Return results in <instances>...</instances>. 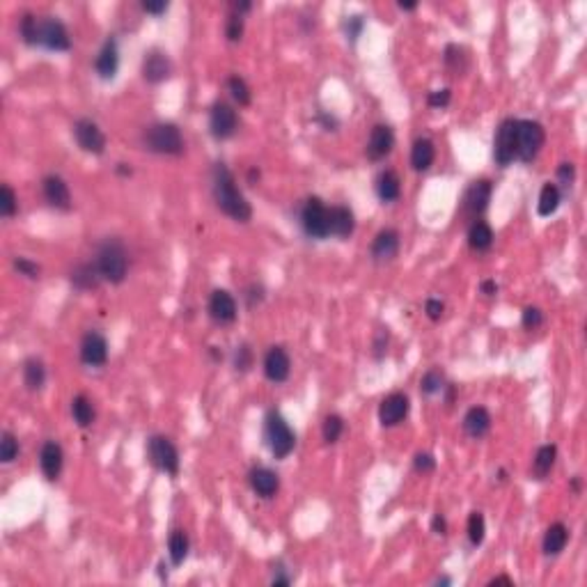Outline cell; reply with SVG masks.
<instances>
[{"instance_id": "4316f807", "label": "cell", "mask_w": 587, "mask_h": 587, "mask_svg": "<svg viewBox=\"0 0 587 587\" xmlns=\"http://www.w3.org/2000/svg\"><path fill=\"white\" fill-rule=\"evenodd\" d=\"M71 285L79 289V291H88V289H96L101 280V274L96 264H79L74 271H71Z\"/></svg>"}, {"instance_id": "f6af8a7d", "label": "cell", "mask_w": 587, "mask_h": 587, "mask_svg": "<svg viewBox=\"0 0 587 587\" xmlns=\"http://www.w3.org/2000/svg\"><path fill=\"white\" fill-rule=\"evenodd\" d=\"M413 466H416V471L418 473H433L436 471V459L429 454V452H418L416 454V459H413Z\"/></svg>"}, {"instance_id": "db71d44e", "label": "cell", "mask_w": 587, "mask_h": 587, "mask_svg": "<svg viewBox=\"0 0 587 587\" xmlns=\"http://www.w3.org/2000/svg\"><path fill=\"white\" fill-rule=\"evenodd\" d=\"M361 30H363V19L361 16H351L349 21H346V35H349L351 39H356L358 35H361Z\"/></svg>"}, {"instance_id": "b9f144b4", "label": "cell", "mask_w": 587, "mask_h": 587, "mask_svg": "<svg viewBox=\"0 0 587 587\" xmlns=\"http://www.w3.org/2000/svg\"><path fill=\"white\" fill-rule=\"evenodd\" d=\"M445 386H443V374L438 372V369H429V372L422 376V381H420V390H422V395H436L441 393Z\"/></svg>"}, {"instance_id": "8d00e7d4", "label": "cell", "mask_w": 587, "mask_h": 587, "mask_svg": "<svg viewBox=\"0 0 587 587\" xmlns=\"http://www.w3.org/2000/svg\"><path fill=\"white\" fill-rule=\"evenodd\" d=\"M484 535H486V523H484V516L480 512H473L468 516V539L473 546H480L484 541Z\"/></svg>"}, {"instance_id": "7c38bea8", "label": "cell", "mask_w": 587, "mask_h": 587, "mask_svg": "<svg viewBox=\"0 0 587 587\" xmlns=\"http://www.w3.org/2000/svg\"><path fill=\"white\" fill-rule=\"evenodd\" d=\"M488 200H491V181L488 179L473 181L471 189L463 195V214L473 221L480 219V216L486 211Z\"/></svg>"}, {"instance_id": "6f0895ef", "label": "cell", "mask_w": 587, "mask_h": 587, "mask_svg": "<svg viewBox=\"0 0 587 587\" xmlns=\"http://www.w3.org/2000/svg\"><path fill=\"white\" fill-rule=\"evenodd\" d=\"M482 294H484V296H496V294H498V285H496L493 280H484L482 282Z\"/></svg>"}, {"instance_id": "e0dca14e", "label": "cell", "mask_w": 587, "mask_h": 587, "mask_svg": "<svg viewBox=\"0 0 587 587\" xmlns=\"http://www.w3.org/2000/svg\"><path fill=\"white\" fill-rule=\"evenodd\" d=\"M170 60L168 56L163 51L154 49V51H149L145 53V58H143V79L147 83H161V81H166L168 76H170Z\"/></svg>"}, {"instance_id": "83f0119b", "label": "cell", "mask_w": 587, "mask_h": 587, "mask_svg": "<svg viewBox=\"0 0 587 587\" xmlns=\"http://www.w3.org/2000/svg\"><path fill=\"white\" fill-rule=\"evenodd\" d=\"M569 541V530L564 523H553L543 535V553L546 556H560Z\"/></svg>"}, {"instance_id": "603a6c76", "label": "cell", "mask_w": 587, "mask_h": 587, "mask_svg": "<svg viewBox=\"0 0 587 587\" xmlns=\"http://www.w3.org/2000/svg\"><path fill=\"white\" fill-rule=\"evenodd\" d=\"M117 67H119L117 44H115V39H106V44L101 46L99 56H96V60H94V69H96V74H99V79L111 81L113 76L117 74Z\"/></svg>"}, {"instance_id": "60d3db41", "label": "cell", "mask_w": 587, "mask_h": 587, "mask_svg": "<svg viewBox=\"0 0 587 587\" xmlns=\"http://www.w3.org/2000/svg\"><path fill=\"white\" fill-rule=\"evenodd\" d=\"M16 193L12 191V186H7V184H3L0 186V214L5 216V219H12V216L16 214Z\"/></svg>"}, {"instance_id": "4fadbf2b", "label": "cell", "mask_w": 587, "mask_h": 587, "mask_svg": "<svg viewBox=\"0 0 587 587\" xmlns=\"http://www.w3.org/2000/svg\"><path fill=\"white\" fill-rule=\"evenodd\" d=\"M408 408H411L408 397L404 393H393L378 406V420H381L383 427H397L399 422H404V418L408 416Z\"/></svg>"}, {"instance_id": "ba28073f", "label": "cell", "mask_w": 587, "mask_h": 587, "mask_svg": "<svg viewBox=\"0 0 587 587\" xmlns=\"http://www.w3.org/2000/svg\"><path fill=\"white\" fill-rule=\"evenodd\" d=\"M147 454H149V461L154 463L159 471L168 473V475L179 473V452L170 438L151 436L147 443Z\"/></svg>"}, {"instance_id": "f546056e", "label": "cell", "mask_w": 587, "mask_h": 587, "mask_svg": "<svg viewBox=\"0 0 587 587\" xmlns=\"http://www.w3.org/2000/svg\"><path fill=\"white\" fill-rule=\"evenodd\" d=\"M493 244V230L484 221H475L468 230V246L477 253H484Z\"/></svg>"}, {"instance_id": "30bf717a", "label": "cell", "mask_w": 587, "mask_h": 587, "mask_svg": "<svg viewBox=\"0 0 587 587\" xmlns=\"http://www.w3.org/2000/svg\"><path fill=\"white\" fill-rule=\"evenodd\" d=\"M236 111L225 101H219L211 106V113H209V129H211V136L219 138V140H227L236 134Z\"/></svg>"}, {"instance_id": "3957f363", "label": "cell", "mask_w": 587, "mask_h": 587, "mask_svg": "<svg viewBox=\"0 0 587 587\" xmlns=\"http://www.w3.org/2000/svg\"><path fill=\"white\" fill-rule=\"evenodd\" d=\"M143 143L149 151L154 154H166V156H179L184 154V138L181 131L170 122H159L145 129Z\"/></svg>"}, {"instance_id": "44dd1931", "label": "cell", "mask_w": 587, "mask_h": 587, "mask_svg": "<svg viewBox=\"0 0 587 587\" xmlns=\"http://www.w3.org/2000/svg\"><path fill=\"white\" fill-rule=\"evenodd\" d=\"M62 463H64V452L56 441H46L44 448L39 452V466L44 471L46 480H58L62 473Z\"/></svg>"}, {"instance_id": "d590c367", "label": "cell", "mask_w": 587, "mask_h": 587, "mask_svg": "<svg viewBox=\"0 0 587 587\" xmlns=\"http://www.w3.org/2000/svg\"><path fill=\"white\" fill-rule=\"evenodd\" d=\"M37 26H39V16L30 14V12H26L24 19H21V24H19L21 37H24V41L30 46H35V41H37Z\"/></svg>"}, {"instance_id": "6da1fadb", "label": "cell", "mask_w": 587, "mask_h": 587, "mask_svg": "<svg viewBox=\"0 0 587 587\" xmlns=\"http://www.w3.org/2000/svg\"><path fill=\"white\" fill-rule=\"evenodd\" d=\"M214 200L219 204V209L227 214L236 223H248L253 209H250V202L244 198V193L236 189V181L232 177V172L227 170L223 163L214 168Z\"/></svg>"}, {"instance_id": "f5cc1de1", "label": "cell", "mask_w": 587, "mask_h": 587, "mask_svg": "<svg viewBox=\"0 0 587 587\" xmlns=\"http://www.w3.org/2000/svg\"><path fill=\"white\" fill-rule=\"evenodd\" d=\"M143 9H145V12H149V14H156L159 16V14H163L168 9V3H166V0H145Z\"/></svg>"}, {"instance_id": "8fae6325", "label": "cell", "mask_w": 587, "mask_h": 587, "mask_svg": "<svg viewBox=\"0 0 587 587\" xmlns=\"http://www.w3.org/2000/svg\"><path fill=\"white\" fill-rule=\"evenodd\" d=\"M74 136L79 147L88 154H104L106 151V136L92 119H79L74 124Z\"/></svg>"}, {"instance_id": "11a10c76", "label": "cell", "mask_w": 587, "mask_h": 587, "mask_svg": "<svg viewBox=\"0 0 587 587\" xmlns=\"http://www.w3.org/2000/svg\"><path fill=\"white\" fill-rule=\"evenodd\" d=\"M431 530L436 532V535H445V532H448V521H445V516H441V514L433 516V521H431Z\"/></svg>"}, {"instance_id": "5b68a950", "label": "cell", "mask_w": 587, "mask_h": 587, "mask_svg": "<svg viewBox=\"0 0 587 587\" xmlns=\"http://www.w3.org/2000/svg\"><path fill=\"white\" fill-rule=\"evenodd\" d=\"M543 140H546V134H543V126L539 122H535V119H518L516 122V159H521L523 163L535 161L543 147Z\"/></svg>"}, {"instance_id": "e575fe53", "label": "cell", "mask_w": 587, "mask_h": 587, "mask_svg": "<svg viewBox=\"0 0 587 587\" xmlns=\"http://www.w3.org/2000/svg\"><path fill=\"white\" fill-rule=\"evenodd\" d=\"M189 535L184 530H175L168 539V551H170V560L172 564H181L189 556Z\"/></svg>"}, {"instance_id": "4dcf8cb0", "label": "cell", "mask_w": 587, "mask_h": 587, "mask_svg": "<svg viewBox=\"0 0 587 587\" xmlns=\"http://www.w3.org/2000/svg\"><path fill=\"white\" fill-rule=\"evenodd\" d=\"M556 459H558L556 445H541V448L537 450V454H535V466H532V473H535L537 480H543V477L553 471Z\"/></svg>"}, {"instance_id": "d6986e66", "label": "cell", "mask_w": 587, "mask_h": 587, "mask_svg": "<svg viewBox=\"0 0 587 587\" xmlns=\"http://www.w3.org/2000/svg\"><path fill=\"white\" fill-rule=\"evenodd\" d=\"M399 253V232L393 227H386L376 236L372 244V259L374 262H390Z\"/></svg>"}, {"instance_id": "c3c4849f", "label": "cell", "mask_w": 587, "mask_h": 587, "mask_svg": "<svg viewBox=\"0 0 587 587\" xmlns=\"http://www.w3.org/2000/svg\"><path fill=\"white\" fill-rule=\"evenodd\" d=\"M521 321H523L526 328H537V326H541V321H543V314H541L539 308L530 306V308L523 310V317H521Z\"/></svg>"}, {"instance_id": "9f6ffc18", "label": "cell", "mask_w": 587, "mask_h": 587, "mask_svg": "<svg viewBox=\"0 0 587 587\" xmlns=\"http://www.w3.org/2000/svg\"><path fill=\"white\" fill-rule=\"evenodd\" d=\"M386 346H388V333H378V338L374 342V356L381 358L383 351H386Z\"/></svg>"}, {"instance_id": "ee69618b", "label": "cell", "mask_w": 587, "mask_h": 587, "mask_svg": "<svg viewBox=\"0 0 587 587\" xmlns=\"http://www.w3.org/2000/svg\"><path fill=\"white\" fill-rule=\"evenodd\" d=\"M445 64H448L452 71H463V67H466L463 51L459 46H448L445 49Z\"/></svg>"}, {"instance_id": "681fc988", "label": "cell", "mask_w": 587, "mask_h": 587, "mask_svg": "<svg viewBox=\"0 0 587 587\" xmlns=\"http://www.w3.org/2000/svg\"><path fill=\"white\" fill-rule=\"evenodd\" d=\"M450 99H452V92L448 88H443V90H433L427 101H429L431 108H445L450 104Z\"/></svg>"}, {"instance_id": "9c48e42d", "label": "cell", "mask_w": 587, "mask_h": 587, "mask_svg": "<svg viewBox=\"0 0 587 587\" xmlns=\"http://www.w3.org/2000/svg\"><path fill=\"white\" fill-rule=\"evenodd\" d=\"M516 122L518 119H505L498 126L496 143H493V159L498 166H509L516 159Z\"/></svg>"}, {"instance_id": "7bdbcfd3", "label": "cell", "mask_w": 587, "mask_h": 587, "mask_svg": "<svg viewBox=\"0 0 587 587\" xmlns=\"http://www.w3.org/2000/svg\"><path fill=\"white\" fill-rule=\"evenodd\" d=\"M225 35L230 41H239L244 37V16L241 14H230L227 19V26H225Z\"/></svg>"}, {"instance_id": "836d02e7", "label": "cell", "mask_w": 587, "mask_h": 587, "mask_svg": "<svg viewBox=\"0 0 587 587\" xmlns=\"http://www.w3.org/2000/svg\"><path fill=\"white\" fill-rule=\"evenodd\" d=\"M24 381L30 390H39L46 381V369L44 363L37 361V358H28L24 365Z\"/></svg>"}, {"instance_id": "cb8c5ba5", "label": "cell", "mask_w": 587, "mask_h": 587, "mask_svg": "<svg viewBox=\"0 0 587 587\" xmlns=\"http://www.w3.org/2000/svg\"><path fill=\"white\" fill-rule=\"evenodd\" d=\"M353 211L349 206H331L328 209V232L333 236L346 239L353 234Z\"/></svg>"}, {"instance_id": "d6a6232c", "label": "cell", "mask_w": 587, "mask_h": 587, "mask_svg": "<svg viewBox=\"0 0 587 587\" xmlns=\"http://www.w3.org/2000/svg\"><path fill=\"white\" fill-rule=\"evenodd\" d=\"M560 206V189L556 184H543V189L539 193V204H537V211L539 216H551L556 214Z\"/></svg>"}, {"instance_id": "7402d4cb", "label": "cell", "mask_w": 587, "mask_h": 587, "mask_svg": "<svg viewBox=\"0 0 587 587\" xmlns=\"http://www.w3.org/2000/svg\"><path fill=\"white\" fill-rule=\"evenodd\" d=\"M250 486H253V491L259 496V498H274L280 488V480L278 475L271 471V468H264V466H259V468H253L250 471Z\"/></svg>"}, {"instance_id": "484cf974", "label": "cell", "mask_w": 587, "mask_h": 587, "mask_svg": "<svg viewBox=\"0 0 587 587\" xmlns=\"http://www.w3.org/2000/svg\"><path fill=\"white\" fill-rule=\"evenodd\" d=\"M433 159H436V147L429 138H418L411 147V166L413 170L425 172L431 168Z\"/></svg>"}, {"instance_id": "7a4b0ae2", "label": "cell", "mask_w": 587, "mask_h": 587, "mask_svg": "<svg viewBox=\"0 0 587 587\" xmlns=\"http://www.w3.org/2000/svg\"><path fill=\"white\" fill-rule=\"evenodd\" d=\"M96 269H99L101 278L111 282V285L124 282L129 271V257L124 246L119 244L117 239H108L99 248V253H96Z\"/></svg>"}, {"instance_id": "2e32d148", "label": "cell", "mask_w": 587, "mask_h": 587, "mask_svg": "<svg viewBox=\"0 0 587 587\" xmlns=\"http://www.w3.org/2000/svg\"><path fill=\"white\" fill-rule=\"evenodd\" d=\"M81 361L90 367H101L108 361V342L101 333L90 331L81 344Z\"/></svg>"}, {"instance_id": "94428289", "label": "cell", "mask_w": 587, "mask_h": 587, "mask_svg": "<svg viewBox=\"0 0 587 587\" xmlns=\"http://www.w3.org/2000/svg\"><path fill=\"white\" fill-rule=\"evenodd\" d=\"M416 7H418V3H404V0L399 3V9H406V12H411V9H416Z\"/></svg>"}, {"instance_id": "91938a15", "label": "cell", "mask_w": 587, "mask_h": 587, "mask_svg": "<svg viewBox=\"0 0 587 587\" xmlns=\"http://www.w3.org/2000/svg\"><path fill=\"white\" fill-rule=\"evenodd\" d=\"M117 172L119 175H131V168H126V163H117Z\"/></svg>"}, {"instance_id": "74e56055", "label": "cell", "mask_w": 587, "mask_h": 587, "mask_svg": "<svg viewBox=\"0 0 587 587\" xmlns=\"http://www.w3.org/2000/svg\"><path fill=\"white\" fill-rule=\"evenodd\" d=\"M323 441L326 443H338L342 431H344V420L340 416H326L323 420Z\"/></svg>"}, {"instance_id": "f907efd6", "label": "cell", "mask_w": 587, "mask_h": 587, "mask_svg": "<svg viewBox=\"0 0 587 587\" xmlns=\"http://www.w3.org/2000/svg\"><path fill=\"white\" fill-rule=\"evenodd\" d=\"M425 312H427V317H429L431 321H438V319L443 317V312H445V306H443V303H441L438 298H429V301L425 303Z\"/></svg>"}, {"instance_id": "ac0fdd59", "label": "cell", "mask_w": 587, "mask_h": 587, "mask_svg": "<svg viewBox=\"0 0 587 587\" xmlns=\"http://www.w3.org/2000/svg\"><path fill=\"white\" fill-rule=\"evenodd\" d=\"M209 314L219 323H232L236 319V301L230 291L216 289L209 298Z\"/></svg>"}, {"instance_id": "277c9868", "label": "cell", "mask_w": 587, "mask_h": 587, "mask_svg": "<svg viewBox=\"0 0 587 587\" xmlns=\"http://www.w3.org/2000/svg\"><path fill=\"white\" fill-rule=\"evenodd\" d=\"M264 438L271 454L276 459H285L291 454V450L296 448V436H294L291 427L287 425V420L280 416V413L271 411L264 422Z\"/></svg>"}, {"instance_id": "ffe728a7", "label": "cell", "mask_w": 587, "mask_h": 587, "mask_svg": "<svg viewBox=\"0 0 587 587\" xmlns=\"http://www.w3.org/2000/svg\"><path fill=\"white\" fill-rule=\"evenodd\" d=\"M44 198L51 206H56V209H62V211H69L71 209V193H69V186L67 181L58 175H49L44 179Z\"/></svg>"}, {"instance_id": "816d5d0a", "label": "cell", "mask_w": 587, "mask_h": 587, "mask_svg": "<svg viewBox=\"0 0 587 587\" xmlns=\"http://www.w3.org/2000/svg\"><path fill=\"white\" fill-rule=\"evenodd\" d=\"M558 179L564 184V186H571L573 179H576V168H573V163H562V166L558 168Z\"/></svg>"}, {"instance_id": "d4e9b609", "label": "cell", "mask_w": 587, "mask_h": 587, "mask_svg": "<svg viewBox=\"0 0 587 587\" xmlns=\"http://www.w3.org/2000/svg\"><path fill=\"white\" fill-rule=\"evenodd\" d=\"M463 429L471 438H482L491 429V416L484 406H473L463 418Z\"/></svg>"}, {"instance_id": "680465c9", "label": "cell", "mask_w": 587, "mask_h": 587, "mask_svg": "<svg viewBox=\"0 0 587 587\" xmlns=\"http://www.w3.org/2000/svg\"><path fill=\"white\" fill-rule=\"evenodd\" d=\"M500 583H505V585H514V581H512V578H507V576H498V578H493V581L488 583V585H500Z\"/></svg>"}, {"instance_id": "bcb514c9", "label": "cell", "mask_w": 587, "mask_h": 587, "mask_svg": "<svg viewBox=\"0 0 587 587\" xmlns=\"http://www.w3.org/2000/svg\"><path fill=\"white\" fill-rule=\"evenodd\" d=\"M250 365H253V351H250V346H246V344L236 346L234 367H236V369H241V372H246V369H250Z\"/></svg>"}, {"instance_id": "7dc6e473", "label": "cell", "mask_w": 587, "mask_h": 587, "mask_svg": "<svg viewBox=\"0 0 587 587\" xmlns=\"http://www.w3.org/2000/svg\"><path fill=\"white\" fill-rule=\"evenodd\" d=\"M14 269L19 271L21 276H28V278H39V266L35 264V262H30V259H26V257H16L14 259Z\"/></svg>"}, {"instance_id": "9a60e30c", "label": "cell", "mask_w": 587, "mask_h": 587, "mask_svg": "<svg viewBox=\"0 0 587 587\" xmlns=\"http://www.w3.org/2000/svg\"><path fill=\"white\" fill-rule=\"evenodd\" d=\"M395 147V134L388 124H376L372 129L367 140V159L369 161H381L386 159Z\"/></svg>"}, {"instance_id": "5bb4252c", "label": "cell", "mask_w": 587, "mask_h": 587, "mask_svg": "<svg viewBox=\"0 0 587 587\" xmlns=\"http://www.w3.org/2000/svg\"><path fill=\"white\" fill-rule=\"evenodd\" d=\"M289 372H291V361H289V353L282 349V346H271L264 356V374L269 381L274 383H282L289 378Z\"/></svg>"}, {"instance_id": "f1b7e54d", "label": "cell", "mask_w": 587, "mask_h": 587, "mask_svg": "<svg viewBox=\"0 0 587 587\" xmlns=\"http://www.w3.org/2000/svg\"><path fill=\"white\" fill-rule=\"evenodd\" d=\"M376 193L381 202H395L401 193V181L395 170H386L376 179Z\"/></svg>"}, {"instance_id": "8992f818", "label": "cell", "mask_w": 587, "mask_h": 587, "mask_svg": "<svg viewBox=\"0 0 587 587\" xmlns=\"http://www.w3.org/2000/svg\"><path fill=\"white\" fill-rule=\"evenodd\" d=\"M301 227L312 239H326L328 232V206L319 198H308L301 206Z\"/></svg>"}, {"instance_id": "ab89813d", "label": "cell", "mask_w": 587, "mask_h": 587, "mask_svg": "<svg viewBox=\"0 0 587 587\" xmlns=\"http://www.w3.org/2000/svg\"><path fill=\"white\" fill-rule=\"evenodd\" d=\"M227 88H230L232 99L239 106H248L250 104V88L246 85V81L241 79V76H232V79L227 81Z\"/></svg>"}, {"instance_id": "52a82bcc", "label": "cell", "mask_w": 587, "mask_h": 587, "mask_svg": "<svg viewBox=\"0 0 587 587\" xmlns=\"http://www.w3.org/2000/svg\"><path fill=\"white\" fill-rule=\"evenodd\" d=\"M35 46H44L49 51H69L71 39L62 21H58L56 16H39Z\"/></svg>"}, {"instance_id": "f35d334b", "label": "cell", "mask_w": 587, "mask_h": 587, "mask_svg": "<svg viewBox=\"0 0 587 587\" xmlns=\"http://www.w3.org/2000/svg\"><path fill=\"white\" fill-rule=\"evenodd\" d=\"M19 456V441L14 438V433L3 431V438H0V461L12 463Z\"/></svg>"}, {"instance_id": "1f68e13d", "label": "cell", "mask_w": 587, "mask_h": 587, "mask_svg": "<svg viewBox=\"0 0 587 587\" xmlns=\"http://www.w3.org/2000/svg\"><path fill=\"white\" fill-rule=\"evenodd\" d=\"M71 416L79 427H90L94 422V406L85 395H76L71 401Z\"/></svg>"}]
</instances>
